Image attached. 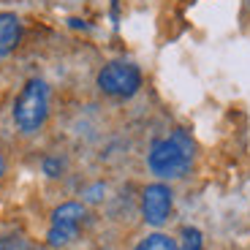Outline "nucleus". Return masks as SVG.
I'll return each instance as SVG.
<instances>
[{"label":"nucleus","instance_id":"obj_1","mask_svg":"<svg viewBox=\"0 0 250 250\" xmlns=\"http://www.w3.org/2000/svg\"><path fill=\"white\" fill-rule=\"evenodd\" d=\"M196 155V144L185 131H174L169 139H161L150 147L147 166L161 180H174V177L188 174Z\"/></svg>","mask_w":250,"mask_h":250},{"label":"nucleus","instance_id":"obj_2","mask_svg":"<svg viewBox=\"0 0 250 250\" xmlns=\"http://www.w3.org/2000/svg\"><path fill=\"white\" fill-rule=\"evenodd\" d=\"M49 114V84L44 79L25 82L14 104V123L22 133H36Z\"/></svg>","mask_w":250,"mask_h":250},{"label":"nucleus","instance_id":"obj_3","mask_svg":"<svg viewBox=\"0 0 250 250\" xmlns=\"http://www.w3.org/2000/svg\"><path fill=\"white\" fill-rule=\"evenodd\" d=\"M98 87L112 98H131L142 87V71L133 62L112 60L106 62L98 74Z\"/></svg>","mask_w":250,"mask_h":250},{"label":"nucleus","instance_id":"obj_4","mask_svg":"<svg viewBox=\"0 0 250 250\" xmlns=\"http://www.w3.org/2000/svg\"><path fill=\"white\" fill-rule=\"evenodd\" d=\"M84 220H87L84 204H79V201H65V204H60L52 212V229H49V237H46L49 245L52 248H62L71 239H76Z\"/></svg>","mask_w":250,"mask_h":250},{"label":"nucleus","instance_id":"obj_5","mask_svg":"<svg viewBox=\"0 0 250 250\" xmlns=\"http://www.w3.org/2000/svg\"><path fill=\"white\" fill-rule=\"evenodd\" d=\"M142 215L150 226H163L171 215V190L163 182H152L142 193Z\"/></svg>","mask_w":250,"mask_h":250},{"label":"nucleus","instance_id":"obj_6","mask_svg":"<svg viewBox=\"0 0 250 250\" xmlns=\"http://www.w3.org/2000/svg\"><path fill=\"white\" fill-rule=\"evenodd\" d=\"M19 38H22V22H19V17L11 11L0 14V60L17 49Z\"/></svg>","mask_w":250,"mask_h":250},{"label":"nucleus","instance_id":"obj_7","mask_svg":"<svg viewBox=\"0 0 250 250\" xmlns=\"http://www.w3.org/2000/svg\"><path fill=\"white\" fill-rule=\"evenodd\" d=\"M136 250H177L174 239L166 237V234H150V237H144L142 242L136 245Z\"/></svg>","mask_w":250,"mask_h":250},{"label":"nucleus","instance_id":"obj_8","mask_svg":"<svg viewBox=\"0 0 250 250\" xmlns=\"http://www.w3.org/2000/svg\"><path fill=\"white\" fill-rule=\"evenodd\" d=\"M177 250H201V231L193 226H185L180 234V245Z\"/></svg>","mask_w":250,"mask_h":250},{"label":"nucleus","instance_id":"obj_9","mask_svg":"<svg viewBox=\"0 0 250 250\" xmlns=\"http://www.w3.org/2000/svg\"><path fill=\"white\" fill-rule=\"evenodd\" d=\"M60 171H62V163L57 161V158H46V161H44V174L60 177Z\"/></svg>","mask_w":250,"mask_h":250},{"label":"nucleus","instance_id":"obj_10","mask_svg":"<svg viewBox=\"0 0 250 250\" xmlns=\"http://www.w3.org/2000/svg\"><path fill=\"white\" fill-rule=\"evenodd\" d=\"M3 169H6V161H3V158H0V174H3Z\"/></svg>","mask_w":250,"mask_h":250}]
</instances>
